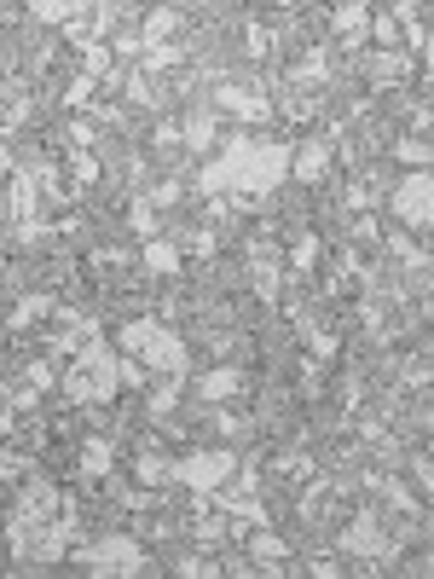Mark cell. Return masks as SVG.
Here are the masks:
<instances>
[{"label": "cell", "instance_id": "obj_3", "mask_svg": "<svg viewBox=\"0 0 434 579\" xmlns=\"http://www.w3.org/2000/svg\"><path fill=\"white\" fill-rule=\"evenodd\" d=\"M232 475H238V446L232 441H209V446H192L174 458V481L185 492H220Z\"/></svg>", "mask_w": 434, "mask_h": 579}, {"label": "cell", "instance_id": "obj_4", "mask_svg": "<svg viewBox=\"0 0 434 579\" xmlns=\"http://www.w3.org/2000/svg\"><path fill=\"white\" fill-rule=\"evenodd\" d=\"M388 209H395L406 232H434V162L388 185Z\"/></svg>", "mask_w": 434, "mask_h": 579}, {"label": "cell", "instance_id": "obj_11", "mask_svg": "<svg viewBox=\"0 0 434 579\" xmlns=\"http://www.w3.org/2000/svg\"><path fill=\"white\" fill-rule=\"evenodd\" d=\"M330 30H336L342 47H359V41L370 35V12L365 0H347V7H336V18H330Z\"/></svg>", "mask_w": 434, "mask_h": 579}, {"label": "cell", "instance_id": "obj_8", "mask_svg": "<svg viewBox=\"0 0 434 579\" xmlns=\"http://www.w3.org/2000/svg\"><path fill=\"white\" fill-rule=\"evenodd\" d=\"M139 266L151 279H180V238H145L139 243Z\"/></svg>", "mask_w": 434, "mask_h": 579}, {"label": "cell", "instance_id": "obj_7", "mask_svg": "<svg viewBox=\"0 0 434 579\" xmlns=\"http://www.w3.org/2000/svg\"><path fill=\"white\" fill-rule=\"evenodd\" d=\"M18 515H30V522H58L65 515V492H58L53 481H30L24 492H18Z\"/></svg>", "mask_w": 434, "mask_h": 579}, {"label": "cell", "instance_id": "obj_1", "mask_svg": "<svg viewBox=\"0 0 434 579\" xmlns=\"http://www.w3.org/2000/svg\"><path fill=\"white\" fill-rule=\"evenodd\" d=\"M122 388V360L111 342H81L70 365H65V383H58V395H65L70 406H111Z\"/></svg>", "mask_w": 434, "mask_h": 579}, {"label": "cell", "instance_id": "obj_2", "mask_svg": "<svg viewBox=\"0 0 434 579\" xmlns=\"http://www.w3.org/2000/svg\"><path fill=\"white\" fill-rule=\"evenodd\" d=\"M116 342H122V354H134L151 377H185V337L180 330H169L157 314H139V319H128L116 330Z\"/></svg>", "mask_w": 434, "mask_h": 579}, {"label": "cell", "instance_id": "obj_10", "mask_svg": "<svg viewBox=\"0 0 434 579\" xmlns=\"http://www.w3.org/2000/svg\"><path fill=\"white\" fill-rule=\"evenodd\" d=\"M30 12L41 18V24H53V30H70V24H81V18L93 12V0H30Z\"/></svg>", "mask_w": 434, "mask_h": 579}, {"label": "cell", "instance_id": "obj_6", "mask_svg": "<svg viewBox=\"0 0 434 579\" xmlns=\"http://www.w3.org/2000/svg\"><path fill=\"white\" fill-rule=\"evenodd\" d=\"M330 157H336V139H307V145H296L289 151V174H296L301 185H319L324 180V169H330Z\"/></svg>", "mask_w": 434, "mask_h": 579}, {"label": "cell", "instance_id": "obj_5", "mask_svg": "<svg viewBox=\"0 0 434 579\" xmlns=\"http://www.w3.org/2000/svg\"><path fill=\"white\" fill-rule=\"evenodd\" d=\"M243 388H250V371L243 365H215V371H197L192 377V400L197 406H232Z\"/></svg>", "mask_w": 434, "mask_h": 579}, {"label": "cell", "instance_id": "obj_9", "mask_svg": "<svg viewBox=\"0 0 434 579\" xmlns=\"http://www.w3.org/2000/svg\"><path fill=\"white\" fill-rule=\"evenodd\" d=\"M81 475H88V481H111L116 475V441L111 434H88V441H81Z\"/></svg>", "mask_w": 434, "mask_h": 579}]
</instances>
